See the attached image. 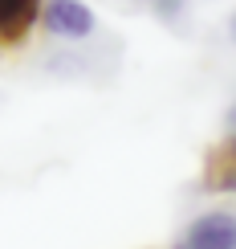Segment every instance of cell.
<instances>
[{"instance_id": "obj_6", "label": "cell", "mask_w": 236, "mask_h": 249, "mask_svg": "<svg viewBox=\"0 0 236 249\" xmlns=\"http://www.w3.org/2000/svg\"><path fill=\"white\" fill-rule=\"evenodd\" d=\"M220 151H224V155H228V160H232V163H236V131H232V135H228V143H224V147H220Z\"/></svg>"}, {"instance_id": "obj_1", "label": "cell", "mask_w": 236, "mask_h": 249, "mask_svg": "<svg viewBox=\"0 0 236 249\" xmlns=\"http://www.w3.org/2000/svg\"><path fill=\"white\" fill-rule=\"evenodd\" d=\"M41 25H45V33H53L57 41H90L94 29H98V20L81 0H45Z\"/></svg>"}, {"instance_id": "obj_3", "label": "cell", "mask_w": 236, "mask_h": 249, "mask_svg": "<svg viewBox=\"0 0 236 249\" xmlns=\"http://www.w3.org/2000/svg\"><path fill=\"white\" fill-rule=\"evenodd\" d=\"M45 0H0V45H20L41 20Z\"/></svg>"}, {"instance_id": "obj_2", "label": "cell", "mask_w": 236, "mask_h": 249, "mask_svg": "<svg viewBox=\"0 0 236 249\" xmlns=\"http://www.w3.org/2000/svg\"><path fill=\"white\" fill-rule=\"evenodd\" d=\"M175 249H236V213L216 209L188 225V237Z\"/></svg>"}, {"instance_id": "obj_5", "label": "cell", "mask_w": 236, "mask_h": 249, "mask_svg": "<svg viewBox=\"0 0 236 249\" xmlns=\"http://www.w3.org/2000/svg\"><path fill=\"white\" fill-rule=\"evenodd\" d=\"M151 8H155L159 20H167V25H175L183 17V8H188V0H151Z\"/></svg>"}, {"instance_id": "obj_7", "label": "cell", "mask_w": 236, "mask_h": 249, "mask_svg": "<svg viewBox=\"0 0 236 249\" xmlns=\"http://www.w3.org/2000/svg\"><path fill=\"white\" fill-rule=\"evenodd\" d=\"M228 37H232V45H236V13L228 17Z\"/></svg>"}, {"instance_id": "obj_4", "label": "cell", "mask_w": 236, "mask_h": 249, "mask_svg": "<svg viewBox=\"0 0 236 249\" xmlns=\"http://www.w3.org/2000/svg\"><path fill=\"white\" fill-rule=\"evenodd\" d=\"M208 188L216 192H236V163L224 151L212 155V168H208Z\"/></svg>"}, {"instance_id": "obj_8", "label": "cell", "mask_w": 236, "mask_h": 249, "mask_svg": "<svg viewBox=\"0 0 236 249\" xmlns=\"http://www.w3.org/2000/svg\"><path fill=\"white\" fill-rule=\"evenodd\" d=\"M228 131H236V107L228 110Z\"/></svg>"}]
</instances>
